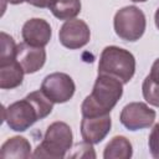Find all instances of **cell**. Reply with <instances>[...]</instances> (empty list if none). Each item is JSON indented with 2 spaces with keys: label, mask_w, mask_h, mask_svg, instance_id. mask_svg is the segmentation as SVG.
Masks as SVG:
<instances>
[{
  "label": "cell",
  "mask_w": 159,
  "mask_h": 159,
  "mask_svg": "<svg viewBox=\"0 0 159 159\" xmlns=\"http://www.w3.org/2000/svg\"><path fill=\"white\" fill-rule=\"evenodd\" d=\"M22 40L24 42L32 45V46H39V47H45L52 36V30L50 24L39 17H34L27 20L21 30Z\"/></svg>",
  "instance_id": "obj_10"
},
{
  "label": "cell",
  "mask_w": 159,
  "mask_h": 159,
  "mask_svg": "<svg viewBox=\"0 0 159 159\" xmlns=\"http://www.w3.org/2000/svg\"><path fill=\"white\" fill-rule=\"evenodd\" d=\"M155 111L143 102H132L123 107L119 120L129 130L149 128L155 120Z\"/></svg>",
  "instance_id": "obj_7"
},
{
  "label": "cell",
  "mask_w": 159,
  "mask_h": 159,
  "mask_svg": "<svg viewBox=\"0 0 159 159\" xmlns=\"http://www.w3.org/2000/svg\"><path fill=\"white\" fill-rule=\"evenodd\" d=\"M39 119V112L27 97L4 107V120L15 132H25Z\"/></svg>",
  "instance_id": "obj_5"
},
{
  "label": "cell",
  "mask_w": 159,
  "mask_h": 159,
  "mask_svg": "<svg viewBox=\"0 0 159 159\" xmlns=\"http://www.w3.org/2000/svg\"><path fill=\"white\" fill-rule=\"evenodd\" d=\"M60 42L70 48L77 50L86 46L91 39V31L88 25L80 19L67 20L58 31Z\"/></svg>",
  "instance_id": "obj_8"
},
{
  "label": "cell",
  "mask_w": 159,
  "mask_h": 159,
  "mask_svg": "<svg viewBox=\"0 0 159 159\" xmlns=\"http://www.w3.org/2000/svg\"><path fill=\"white\" fill-rule=\"evenodd\" d=\"M32 157L31 154V144L30 142L20 135H15L9 138L0 149V158L9 159V158H16V159H27Z\"/></svg>",
  "instance_id": "obj_12"
},
{
  "label": "cell",
  "mask_w": 159,
  "mask_h": 159,
  "mask_svg": "<svg viewBox=\"0 0 159 159\" xmlns=\"http://www.w3.org/2000/svg\"><path fill=\"white\" fill-rule=\"evenodd\" d=\"M24 70L16 61L0 63V87L2 89H12L19 87L24 80Z\"/></svg>",
  "instance_id": "obj_13"
},
{
  "label": "cell",
  "mask_w": 159,
  "mask_h": 159,
  "mask_svg": "<svg viewBox=\"0 0 159 159\" xmlns=\"http://www.w3.org/2000/svg\"><path fill=\"white\" fill-rule=\"evenodd\" d=\"M112 127V120L109 114L97 116V117H82L81 122V135L82 139L89 144L101 143Z\"/></svg>",
  "instance_id": "obj_9"
},
{
  "label": "cell",
  "mask_w": 159,
  "mask_h": 159,
  "mask_svg": "<svg viewBox=\"0 0 159 159\" xmlns=\"http://www.w3.org/2000/svg\"><path fill=\"white\" fill-rule=\"evenodd\" d=\"M149 76H150L152 80H154L155 82L159 83V58H157V60L154 61V63L152 65Z\"/></svg>",
  "instance_id": "obj_20"
},
{
  "label": "cell",
  "mask_w": 159,
  "mask_h": 159,
  "mask_svg": "<svg viewBox=\"0 0 159 159\" xmlns=\"http://www.w3.org/2000/svg\"><path fill=\"white\" fill-rule=\"evenodd\" d=\"M16 61L21 65L25 73H35L45 65L46 51L43 47L21 42L16 47Z\"/></svg>",
  "instance_id": "obj_11"
},
{
  "label": "cell",
  "mask_w": 159,
  "mask_h": 159,
  "mask_svg": "<svg viewBox=\"0 0 159 159\" xmlns=\"http://www.w3.org/2000/svg\"><path fill=\"white\" fill-rule=\"evenodd\" d=\"M154 20H155V25H157V27H158V30H159V7H158V9H157V11H155Z\"/></svg>",
  "instance_id": "obj_21"
},
{
  "label": "cell",
  "mask_w": 159,
  "mask_h": 159,
  "mask_svg": "<svg viewBox=\"0 0 159 159\" xmlns=\"http://www.w3.org/2000/svg\"><path fill=\"white\" fill-rule=\"evenodd\" d=\"M123 94V83L116 77L98 75L92 92L81 106L82 117H97L109 114Z\"/></svg>",
  "instance_id": "obj_1"
},
{
  "label": "cell",
  "mask_w": 159,
  "mask_h": 159,
  "mask_svg": "<svg viewBox=\"0 0 159 159\" xmlns=\"http://www.w3.org/2000/svg\"><path fill=\"white\" fill-rule=\"evenodd\" d=\"M9 4H12V5H17V4H22L24 1H26V0H6Z\"/></svg>",
  "instance_id": "obj_22"
},
{
  "label": "cell",
  "mask_w": 159,
  "mask_h": 159,
  "mask_svg": "<svg viewBox=\"0 0 159 159\" xmlns=\"http://www.w3.org/2000/svg\"><path fill=\"white\" fill-rule=\"evenodd\" d=\"M26 1L30 5H34V6L40 7V9H46V7L50 9L56 0H26Z\"/></svg>",
  "instance_id": "obj_19"
},
{
  "label": "cell",
  "mask_w": 159,
  "mask_h": 159,
  "mask_svg": "<svg viewBox=\"0 0 159 159\" xmlns=\"http://www.w3.org/2000/svg\"><path fill=\"white\" fill-rule=\"evenodd\" d=\"M1 51H0V63H5L12 60H16V47L14 39L6 32L1 31Z\"/></svg>",
  "instance_id": "obj_16"
},
{
  "label": "cell",
  "mask_w": 159,
  "mask_h": 159,
  "mask_svg": "<svg viewBox=\"0 0 159 159\" xmlns=\"http://www.w3.org/2000/svg\"><path fill=\"white\" fill-rule=\"evenodd\" d=\"M142 92H143L144 99L149 104H152L154 107H159V83L155 82L154 80H152L149 75L143 81Z\"/></svg>",
  "instance_id": "obj_17"
},
{
  "label": "cell",
  "mask_w": 159,
  "mask_h": 159,
  "mask_svg": "<svg viewBox=\"0 0 159 159\" xmlns=\"http://www.w3.org/2000/svg\"><path fill=\"white\" fill-rule=\"evenodd\" d=\"M75 89L76 86L73 80L63 72L47 75L41 83V91L53 103H65L70 101L75 94Z\"/></svg>",
  "instance_id": "obj_6"
},
{
  "label": "cell",
  "mask_w": 159,
  "mask_h": 159,
  "mask_svg": "<svg viewBox=\"0 0 159 159\" xmlns=\"http://www.w3.org/2000/svg\"><path fill=\"white\" fill-rule=\"evenodd\" d=\"M133 154L130 142L123 135L113 137L103 152L104 159H129Z\"/></svg>",
  "instance_id": "obj_14"
},
{
  "label": "cell",
  "mask_w": 159,
  "mask_h": 159,
  "mask_svg": "<svg viewBox=\"0 0 159 159\" xmlns=\"http://www.w3.org/2000/svg\"><path fill=\"white\" fill-rule=\"evenodd\" d=\"M134 72L135 58L132 52L118 46H107L103 48L98 63V75L116 77L125 84L133 78Z\"/></svg>",
  "instance_id": "obj_2"
},
{
  "label": "cell",
  "mask_w": 159,
  "mask_h": 159,
  "mask_svg": "<svg viewBox=\"0 0 159 159\" xmlns=\"http://www.w3.org/2000/svg\"><path fill=\"white\" fill-rule=\"evenodd\" d=\"M50 10L58 20H72L81 11V0H56Z\"/></svg>",
  "instance_id": "obj_15"
},
{
  "label": "cell",
  "mask_w": 159,
  "mask_h": 159,
  "mask_svg": "<svg viewBox=\"0 0 159 159\" xmlns=\"http://www.w3.org/2000/svg\"><path fill=\"white\" fill-rule=\"evenodd\" d=\"M73 134L71 127L65 122H53L46 129L42 142L35 149L34 158L62 159L72 147Z\"/></svg>",
  "instance_id": "obj_3"
},
{
  "label": "cell",
  "mask_w": 159,
  "mask_h": 159,
  "mask_svg": "<svg viewBox=\"0 0 159 159\" xmlns=\"http://www.w3.org/2000/svg\"><path fill=\"white\" fill-rule=\"evenodd\" d=\"M132 1H134V2H144L147 0H132Z\"/></svg>",
  "instance_id": "obj_23"
},
{
  "label": "cell",
  "mask_w": 159,
  "mask_h": 159,
  "mask_svg": "<svg viewBox=\"0 0 159 159\" xmlns=\"http://www.w3.org/2000/svg\"><path fill=\"white\" fill-rule=\"evenodd\" d=\"M114 31L117 36H119L124 41H137L139 40L147 26V20L144 12L132 5V6H124L119 9L113 20Z\"/></svg>",
  "instance_id": "obj_4"
},
{
  "label": "cell",
  "mask_w": 159,
  "mask_h": 159,
  "mask_svg": "<svg viewBox=\"0 0 159 159\" xmlns=\"http://www.w3.org/2000/svg\"><path fill=\"white\" fill-rule=\"evenodd\" d=\"M148 145H149V152L153 158L159 159V123H157L148 138Z\"/></svg>",
  "instance_id": "obj_18"
}]
</instances>
